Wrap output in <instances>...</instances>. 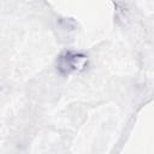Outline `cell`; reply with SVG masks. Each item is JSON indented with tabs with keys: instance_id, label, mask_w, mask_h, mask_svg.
<instances>
[{
	"instance_id": "6da1fadb",
	"label": "cell",
	"mask_w": 154,
	"mask_h": 154,
	"mask_svg": "<svg viewBox=\"0 0 154 154\" xmlns=\"http://www.w3.org/2000/svg\"><path fill=\"white\" fill-rule=\"evenodd\" d=\"M87 61V57L77 52H65L58 58V70L61 73H72L83 69Z\"/></svg>"
}]
</instances>
